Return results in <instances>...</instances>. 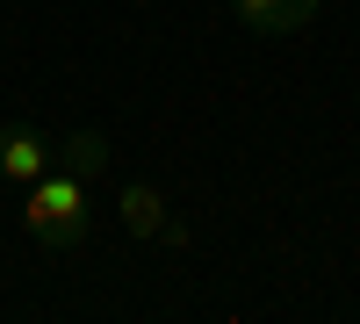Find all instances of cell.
I'll list each match as a JSON object with an SVG mask.
<instances>
[{"label":"cell","instance_id":"cell-1","mask_svg":"<svg viewBox=\"0 0 360 324\" xmlns=\"http://www.w3.org/2000/svg\"><path fill=\"white\" fill-rule=\"evenodd\" d=\"M86 223H94V181L86 173H72L65 159H58L44 181H29V202H22V231L37 238L44 252H65L86 238Z\"/></svg>","mask_w":360,"mask_h":324},{"label":"cell","instance_id":"cell-2","mask_svg":"<svg viewBox=\"0 0 360 324\" xmlns=\"http://www.w3.org/2000/svg\"><path fill=\"white\" fill-rule=\"evenodd\" d=\"M58 166V144L37 130V123H0V181L8 188H29Z\"/></svg>","mask_w":360,"mask_h":324},{"label":"cell","instance_id":"cell-3","mask_svg":"<svg viewBox=\"0 0 360 324\" xmlns=\"http://www.w3.org/2000/svg\"><path fill=\"white\" fill-rule=\"evenodd\" d=\"M115 216H123V231H137V238H166L173 202L152 181H123V188H115Z\"/></svg>","mask_w":360,"mask_h":324},{"label":"cell","instance_id":"cell-4","mask_svg":"<svg viewBox=\"0 0 360 324\" xmlns=\"http://www.w3.org/2000/svg\"><path fill=\"white\" fill-rule=\"evenodd\" d=\"M231 8H238L245 29H259V37H288V29H310L317 0H231Z\"/></svg>","mask_w":360,"mask_h":324},{"label":"cell","instance_id":"cell-5","mask_svg":"<svg viewBox=\"0 0 360 324\" xmlns=\"http://www.w3.org/2000/svg\"><path fill=\"white\" fill-rule=\"evenodd\" d=\"M58 159H65L72 173H86V181H101L108 173V137L101 130H72L65 144H58Z\"/></svg>","mask_w":360,"mask_h":324},{"label":"cell","instance_id":"cell-6","mask_svg":"<svg viewBox=\"0 0 360 324\" xmlns=\"http://www.w3.org/2000/svg\"><path fill=\"white\" fill-rule=\"evenodd\" d=\"M130 8H152V0H130Z\"/></svg>","mask_w":360,"mask_h":324}]
</instances>
